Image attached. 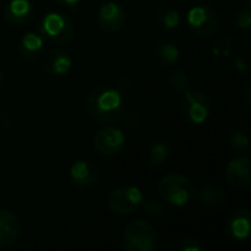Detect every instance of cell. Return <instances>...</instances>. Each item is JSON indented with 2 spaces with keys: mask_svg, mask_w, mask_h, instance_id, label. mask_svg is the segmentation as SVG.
<instances>
[{
  "mask_svg": "<svg viewBox=\"0 0 251 251\" xmlns=\"http://www.w3.org/2000/svg\"><path fill=\"white\" fill-rule=\"evenodd\" d=\"M88 115L101 125H112L119 121L125 112L122 91L112 85H99L93 88L85 101Z\"/></svg>",
  "mask_w": 251,
  "mask_h": 251,
  "instance_id": "obj_1",
  "label": "cell"
},
{
  "mask_svg": "<svg viewBox=\"0 0 251 251\" xmlns=\"http://www.w3.org/2000/svg\"><path fill=\"white\" fill-rule=\"evenodd\" d=\"M157 193L166 203L175 207H184L196 197L193 184L181 174H169L163 176L159 181Z\"/></svg>",
  "mask_w": 251,
  "mask_h": 251,
  "instance_id": "obj_2",
  "label": "cell"
},
{
  "mask_svg": "<svg viewBox=\"0 0 251 251\" xmlns=\"http://www.w3.org/2000/svg\"><path fill=\"white\" fill-rule=\"evenodd\" d=\"M157 246L154 228L141 219L132 221L124 231V247L128 251H153Z\"/></svg>",
  "mask_w": 251,
  "mask_h": 251,
  "instance_id": "obj_3",
  "label": "cell"
},
{
  "mask_svg": "<svg viewBox=\"0 0 251 251\" xmlns=\"http://www.w3.org/2000/svg\"><path fill=\"white\" fill-rule=\"evenodd\" d=\"M38 31L41 37L53 43H68L75 35V26L72 21L59 12L46 13L40 21Z\"/></svg>",
  "mask_w": 251,
  "mask_h": 251,
  "instance_id": "obj_4",
  "label": "cell"
},
{
  "mask_svg": "<svg viewBox=\"0 0 251 251\" xmlns=\"http://www.w3.org/2000/svg\"><path fill=\"white\" fill-rule=\"evenodd\" d=\"M144 201L143 193L138 187L124 185L115 188L107 197L109 209L116 215H131Z\"/></svg>",
  "mask_w": 251,
  "mask_h": 251,
  "instance_id": "obj_5",
  "label": "cell"
},
{
  "mask_svg": "<svg viewBox=\"0 0 251 251\" xmlns=\"http://www.w3.org/2000/svg\"><path fill=\"white\" fill-rule=\"evenodd\" d=\"M181 110L184 118L196 125H201L210 115V101L207 96L199 90H185L181 101Z\"/></svg>",
  "mask_w": 251,
  "mask_h": 251,
  "instance_id": "obj_6",
  "label": "cell"
},
{
  "mask_svg": "<svg viewBox=\"0 0 251 251\" xmlns=\"http://www.w3.org/2000/svg\"><path fill=\"white\" fill-rule=\"evenodd\" d=\"M187 21L194 34L207 37L212 35L219 26V13L207 4H199L188 10Z\"/></svg>",
  "mask_w": 251,
  "mask_h": 251,
  "instance_id": "obj_7",
  "label": "cell"
},
{
  "mask_svg": "<svg viewBox=\"0 0 251 251\" xmlns=\"http://www.w3.org/2000/svg\"><path fill=\"white\" fill-rule=\"evenodd\" d=\"M94 150L106 157L121 153L125 147V134L116 126H104L99 129L93 140Z\"/></svg>",
  "mask_w": 251,
  "mask_h": 251,
  "instance_id": "obj_8",
  "label": "cell"
},
{
  "mask_svg": "<svg viewBox=\"0 0 251 251\" xmlns=\"http://www.w3.org/2000/svg\"><path fill=\"white\" fill-rule=\"evenodd\" d=\"M126 22V13L125 9L115 3V1H106L100 6L97 12V24L99 26L109 34L119 32L124 29Z\"/></svg>",
  "mask_w": 251,
  "mask_h": 251,
  "instance_id": "obj_9",
  "label": "cell"
},
{
  "mask_svg": "<svg viewBox=\"0 0 251 251\" xmlns=\"http://www.w3.org/2000/svg\"><path fill=\"white\" fill-rule=\"evenodd\" d=\"M225 178L235 188H246L251 182V162L247 156L232 159L225 169Z\"/></svg>",
  "mask_w": 251,
  "mask_h": 251,
  "instance_id": "obj_10",
  "label": "cell"
},
{
  "mask_svg": "<svg viewBox=\"0 0 251 251\" xmlns=\"http://www.w3.org/2000/svg\"><path fill=\"white\" fill-rule=\"evenodd\" d=\"M69 175H71L72 182L78 188L87 190L96 185L97 178H99V171L96 165L88 160H76L75 163H72Z\"/></svg>",
  "mask_w": 251,
  "mask_h": 251,
  "instance_id": "obj_11",
  "label": "cell"
},
{
  "mask_svg": "<svg viewBox=\"0 0 251 251\" xmlns=\"http://www.w3.org/2000/svg\"><path fill=\"white\" fill-rule=\"evenodd\" d=\"M35 16V9L29 0H10L4 7V18L12 25H26Z\"/></svg>",
  "mask_w": 251,
  "mask_h": 251,
  "instance_id": "obj_12",
  "label": "cell"
},
{
  "mask_svg": "<svg viewBox=\"0 0 251 251\" xmlns=\"http://www.w3.org/2000/svg\"><path fill=\"white\" fill-rule=\"evenodd\" d=\"M251 232V213L246 209L234 212L226 222V234L235 241L247 240Z\"/></svg>",
  "mask_w": 251,
  "mask_h": 251,
  "instance_id": "obj_13",
  "label": "cell"
},
{
  "mask_svg": "<svg viewBox=\"0 0 251 251\" xmlns=\"http://www.w3.org/2000/svg\"><path fill=\"white\" fill-rule=\"evenodd\" d=\"M21 234L19 218L4 209H0V247L13 244Z\"/></svg>",
  "mask_w": 251,
  "mask_h": 251,
  "instance_id": "obj_14",
  "label": "cell"
},
{
  "mask_svg": "<svg viewBox=\"0 0 251 251\" xmlns=\"http://www.w3.org/2000/svg\"><path fill=\"white\" fill-rule=\"evenodd\" d=\"M72 68V57L66 50H51L44 62V69L50 75L62 76Z\"/></svg>",
  "mask_w": 251,
  "mask_h": 251,
  "instance_id": "obj_15",
  "label": "cell"
},
{
  "mask_svg": "<svg viewBox=\"0 0 251 251\" xmlns=\"http://www.w3.org/2000/svg\"><path fill=\"white\" fill-rule=\"evenodd\" d=\"M43 49V37L37 32H26L19 41V54L25 60H32Z\"/></svg>",
  "mask_w": 251,
  "mask_h": 251,
  "instance_id": "obj_16",
  "label": "cell"
},
{
  "mask_svg": "<svg viewBox=\"0 0 251 251\" xmlns=\"http://www.w3.org/2000/svg\"><path fill=\"white\" fill-rule=\"evenodd\" d=\"M196 196L199 197V200L209 209H219L225 204L226 201V196L225 193L219 188V187H206L203 190H200L199 193H196Z\"/></svg>",
  "mask_w": 251,
  "mask_h": 251,
  "instance_id": "obj_17",
  "label": "cell"
},
{
  "mask_svg": "<svg viewBox=\"0 0 251 251\" xmlns=\"http://www.w3.org/2000/svg\"><path fill=\"white\" fill-rule=\"evenodd\" d=\"M181 57V51L175 44H160L156 50H154V60L157 62V65L168 68L175 65Z\"/></svg>",
  "mask_w": 251,
  "mask_h": 251,
  "instance_id": "obj_18",
  "label": "cell"
},
{
  "mask_svg": "<svg viewBox=\"0 0 251 251\" xmlns=\"http://www.w3.org/2000/svg\"><path fill=\"white\" fill-rule=\"evenodd\" d=\"M157 21L162 25V28H165L168 31H172V29H176L179 26V24H181V15L175 9H165V10H162L159 13Z\"/></svg>",
  "mask_w": 251,
  "mask_h": 251,
  "instance_id": "obj_19",
  "label": "cell"
},
{
  "mask_svg": "<svg viewBox=\"0 0 251 251\" xmlns=\"http://www.w3.org/2000/svg\"><path fill=\"white\" fill-rule=\"evenodd\" d=\"M168 156H169V147L165 143H156L150 149L149 162L151 166H160L166 162Z\"/></svg>",
  "mask_w": 251,
  "mask_h": 251,
  "instance_id": "obj_20",
  "label": "cell"
},
{
  "mask_svg": "<svg viewBox=\"0 0 251 251\" xmlns=\"http://www.w3.org/2000/svg\"><path fill=\"white\" fill-rule=\"evenodd\" d=\"M229 144H231V149L235 151H246L250 147V138L244 131L235 129L229 135Z\"/></svg>",
  "mask_w": 251,
  "mask_h": 251,
  "instance_id": "obj_21",
  "label": "cell"
},
{
  "mask_svg": "<svg viewBox=\"0 0 251 251\" xmlns=\"http://www.w3.org/2000/svg\"><path fill=\"white\" fill-rule=\"evenodd\" d=\"M188 84H190L188 76H187V74H185L184 71H181V69L172 72L171 76H169V85H171V88H172L174 91H176V93H184V91L188 88Z\"/></svg>",
  "mask_w": 251,
  "mask_h": 251,
  "instance_id": "obj_22",
  "label": "cell"
},
{
  "mask_svg": "<svg viewBox=\"0 0 251 251\" xmlns=\"http://www.w3.org/2000/svg\"><path fill=\"white\" fill-rule=\"evenodd\" d=\"M250 51L251 47L250 46H246L243 47L237 56H235V68L243 72V74H249L251 69V59H250Z\"/></svg>",
  "mask_w": 251,
  "mask_h": 251,
  "instance_id": "obj_23",
  "label": "cell"
},
{
  "mask_svg": "<svg viewBox=\"0 0 251 251\" xmlns=\"http://www.w3.org/2000/svg\"><path fill=\"white\" fill-rule=\"evenodd\" d=\"M232 47H234V41L232 38H222L219 40L215 46H213V56L216 59H225L231 54L232 51Z\"/></svg>",
  "mask_w": 251,
  "mask_h": 251,
  "instance_id": "obj_24",
  "label": "cell"
},
{
  "mask_svg": "<svg viewBox=\"0 0 251 251\" xmlns=\"http://www.w3.org/2000/svg\"><path fill=\"white\" fill-rule=\"evenodd\" d=\"M235 25H237L240 29H243V31H247V29L250 28L251 26L250 6H247V7H244V9H241V10H238V12H237V15H235Z\"/></svg>",
  "mask_w": 251,
  "mask_h": 251,
  "instance_id": "obj_25",
  "label": "cell"
},
{
  "mask_svg": "<svg viewBox=\"0 0 251 251\" xmlns=\"http://www.w3.org/2000/svg\"><path fill=\"white\" fill-rule=\"evenodd\" d=\"M143 209L147 215L153 216V218H162L165 213L163 204L157 200H149V201H143Z\"/></svg>",
  "mask_w": 251,
  "mask_h": 251,
  "instance_id": "obj_26",
  "label": "cell"
},
{
  "mask_svg": "<svg viewBox=\"0 0 251 251\" xmlns=\"http://www.w3.org/2000/svg\"><path fill=\"white\" fill-rule=\"evenodd\" d=\"M181 251H201L204 250V244L197 238H184L179 244Z\"/></svg>",
  "mask_w": 251,
  "mask_h": 251,
  "instance_id": "obj_27",
  "label": "cell"
},
{
  "mask_svg": "<svg viewBox=\"0 0 251 251\" xmlns=\"http://www.w3.org/2000/svg\"><path fill=\"white\" fill-rule=\"evenodd\" d=\"M122 118H124L122 125H124V128L128 129V131L134 129V128L138 125V121H140V119H138V115H137L135 112H129V113H125V112H124Z\"/></svg>",
  "mask_w": 251,
  "mask_h": 251,
  "instance_id": "obj_28",
  "label": "cell"
},
{
  "mask_svg": "<svg viewBox=\"0 0 251 251\" xmlns=\"http://www.w3.org/2000/svg\"><path fill=\"white\" fill-rule=\"evenodd\" d=\"M134 87V78L129 76V75H122L119 79H118V88L121 91H126V90H131Z\"/></svg>",
  "mask_w": 251,
  "mask_h": 251,
  "instance_id": "obj_29",
  "label": "cell"
},
{
  "mask_svg": "<svg viewBox=\"0 0 251 251\" xmlns=\"http://www.w3.org/2000/svg\"><path fill=\"white\" fill-rule=\"evenodd\" d=\"M59 4H62V6H65V7H69V9H76V6H78V3L81 1V0H56Z\"/></svg>",
  "mask_w": 251,
  "mask_h": 251,
  "instance_id": "obj_30",
  "label": "cell"
},
{
  "mask_svg": "<svg viewBox=\"0 0 251 251\" xmlns=\"http://www.w3.org/2000/svg\"><path fill=\"white\" fill-rule=\"evenodd\" d=\"M0 125L7 128L10 125V119L7 118V113L6 112H0Z\"/></svg>",
  "mask_w": 251,
  "mask_h": 251,
  "instance_id": "obj_31",
  "label": "cell"
},
{
  "mask_svg": "<svg viewBox=\"0 0 251 251\" xmlns=\"http://www.w3.org/2000/svg\"><path fill=\"white\" fill-rule=\"evenodd\" d=\"M1 84H3V74H1V71H0V87H1Z\"/></svg>",
  "mask_w": 251,
  "mask_h": 251,
  "instance_id": "obj_32",
  "label": "cell"
},
{
  "mask_svg": "<svg viewBox=\"0 0 251 251\" xmlns=\"http://www.w3.org/2000/svg\"><path fill=\"white\" fill-rule=\"evenodd\" d=\"M150 1H153V0H150Z\"/></svg>",
  "mask_w": 251,
  "mask_h": 251,
  "instance_id": "obj_33",
  "label": "cell"
}]
</instances>
